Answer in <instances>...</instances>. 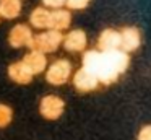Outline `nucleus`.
Segmentation results:
<instances>
[{"label": "nucleus", "mask_w": 151, "mask_h": 140, "mask_svg": "<svg viewBox=\"0 0 151 140\" xmlns=\"http://www.w3.org/2000/svg\"><path fill=\"white\" fill-rule=\"evenodd\" d=\"M83 68L91 72L96 77L99 83H114L122 73L128 68L130 64V57L127 52L115 49V51H86L83 54Z\"/></svg>", "instance_id": "nucleus-1"}, {"label": "nucleus", "mask_w": 151, "mask_h": 140, "mask_svg": "<svg viewBox=\"0 0 151 140\" xmlns=\"http://www.w3.org/2000/svg\"><path fill=\"white\" fill-rule=\"evenodd\" d=\"M62 39H63V34L60 31L47 29V31L39 33V34H33L28 47L31 51L41 52V54L46 55V54H50V52H55L62 44Z\"/></svg>", "instance_id": "nucleus-2"}, {"label": "nucleus", "mask_w": 151, "mask_h": 140, "mask_svg": "<svg viewBox=\"0 0 151 140\" xmlns=\"http://www.w3.org/2000/svg\"><path fill=\"white\" fill-rule=\"evenodd\" d=\"M72 75V64L67 59H59L47 67L46 80L50 85H63Z\"/></svg>", "instance_id": "nucleus-3"}, {"label": "nucleus", "mask_w": 151, "mask_h": 140, "mask_svg": "<svg viewBox=\"0 0 151 140\" xmlns=\"http://www.w3.org/2000/svg\"><path fill=\"white\" fill-rule=\"evenodd\" d=\"M63 107H65V103H63L59 96L49 94V96H44L42 99H41L39 112L42 114V117L54 120V119H59V117L62 116Z\"/></svg>", "instance_id": "nucleus-4"}, {"label": "nucleus", "mask_w": 151, "mask_h": 140, "mask_svg": "<svg viewBox=\"0 0 151 140\" xmlns=\"http://www.w3.org/2000/svg\"><path fill=\"white\" fill-rule=\"evenodd\" d=\"M119 36H120V51L127 52V54L137 51L141 44V33L135 26L122 28L119 31Z\"/></svg>", "instance_id": "nucleus-5"}, {"label": "nucleus", "mask_w": 151, "mask_h": 140, "mask_svg": "<svg viewBox=\"0 0 151 140\" xmlns=\"http://www.w3.org/2000/svg\"><path fill=\"white\" fill-rule=\"evenodd\" d=\"M31 38H33V31L28 25H15L10 29V34H8V44L15 49L24 47V46H29Z\"/></svg>", "instance_id": "nucleus-6"}, {"label": "nucleus", "mask_w": 151, "mask_h": 140, "mask_svg": "<svg viewBox=\"0 0 151 140\" xmlns=\"http://www.w3.org/2000/svg\"><path fill=\"white\" fill-rule=\"evenodd\" d=\"M73 85H75V88L78 91H81V93H88V91H93L98 88L99 81L96 80V77L91 73V72H88L86 68H80V70L75 72V75H73Z\"/></svg>", "instance_id": "nucleus-7"}, {"label": "nucleus", "mask_w": 151, "mask_h": 140, "mask_svg": "<svg viewBox=\"0 0 151 140\" xmlns=\"http://www.w3.org/2000/svg\"><path fill=\"white\" fill-rule=\"evenodd\" d=\"M62 46L68 52H81L86 47V34L81 29H73L67 33L62 39Z\"/></svg>", "instance_id": "nucleus-8"}, {"label": "nucleus", "mask_w": 151, "mask_h": 140, "mask_svg": "<svg viewBox=\"0 0 151 140\" xmlns=\"http://www.w3.org/2000/svg\"><path fill=\"white\" fill-rule=\"evenodd\" d=\"M24 64V67L29 70L31 75H39L42 73L44 70H46L47 67V59L44 54H41V52H36V51H29L26 55L23 57V60H21Z\"/></svg>", "instance_id": "nucleus-9"}, {"label": "nucleus", "mask_w": 151, "mask_h": 140, "mask_svg": "<svg viewBox=\"0 0 151 140\" xmlns=\"http://www.w3.org/2000/svg\"><path fill=\"white\" fill-rule=\"evenodd\" d=\"M98 49L102 52L120 49V36H119L117 29H112V28L104 29L98 38Z\"/></svg>", "instance_id": "nucleus-10"}, {"label": "nucleus", "mask_w": 151, "mask_h": 140, "mask_svg": "<svg viewBox=\"0 0 151 140\" xmlns=\"http://www.w3.org/2000/svg\"><path fill=\"white\" fill-rule=\"evenodd\" d=\"M72 23V15L70 10L65 8H57L50 12V20H49V29H55V31L62 33L63 29H67Z\"/></svg>", "instance_id": "nucleus-11"}, {"label": "nucleus", "mask_w": 151, "mask_h": 140, "mask_svg": "<svg viewBox=\"0 0 151 140\" xmlns=\"http://www.w3.org/2000/svg\"><path fill=\"white\" fill-rule=\"evenodd\" d=\"M8 75H10L12 80L20 83V85H28L33 80V75L29 73V70L24 67V64L21 60L13 62V64L8 67Z\"/></svg>", "instance_id": "nucleus-12"}, {"label": "nucleus", "mask_w": 151, "mask_h": 140, "mask_svg": "<svg viewBox=\"0 0 151 140\" xmlns=\"http://www.w3.org/2000/svg\"><path fill=\"white\" fill-rule=\"evenodd\" d=\"M49 20H50V10L44 7H37L29 13V23L36 29H47L49 28Z\"/></svg>", "instance_id": "nucleus-13"}, {"label": "nucleus", "mask_w": 151, "mask_h": 140, "mask_svg": "<svg viewBox=\"0 0 151 140\" xmlns=\"http://www.w3.org/2000/svg\"><path fill=\"white\" fill-rule=\"evenodd\" d=\"M21 13V0H0V18L15 20Z\"/></svg>", "instance_id": "nucleus-14"}, {"label": "nucleus", "mask_w": 151, "mask_h": 140, "mask_svg": "<svg viewBox=\"0 0 151 140\" xmlns=\"http://www.w3.org/2000/svg\"><path fill=\"white\" fill-rule=\"evenodd\" d=\"M12 109L7 104H0V127H5L12 122Z\"/></svg>", "instance_id": "nucleus-15"}, {"label": "nucleus", "mask_w": 151, "mask_h": 140, "mask_svg": "<svg viewBox=\"0 0 151 140\" xmlns=\"http://www.w3.org/2000/svg\"><path fill=\"white\" fill-rule=\"evenodd\" d=\"M89 2L91 0H65V5L68 7V10L78 12V10H85L89 5Z\"/></svg>", "instance_id": "nucleus-16"}, {"label": "nucleus", "mask_w": 151, "mask_h": 140, "mask_svg": "<svg viewBox=\"0 0 151 140\" xmlns=\"http://www.w3.org/2000/svg\"><path fill=\"white\" fill-rule=\"evenodd\" d=\"M42 5L44 8H52V10H57V8H62L65 5V0H42Z\"/></svg>", "instance_id": "nucleus-17"}, {"label": "nucleus", "mask_w": 151, "mask_h": 140, "mask_svg": "<svg viewBox=\"0 0 151 140\" xmlns=\"http://www.w3.org/2000/svg\"><path fill=\"white\" fill-rule=\"evenodd\" d=\"M138 140H151V127L145 125L138 133Z\"/></svg>", "instance_id": "nucleus-18"}, {"label": "nucleus", "mask_w": 151, "mask_h": 140, "mask_svg": "<svg viewBox=\"0 0 151 140\" xmlns=\"http://www.w3.org/2000/svg\"><path fill=\"white\" fill-rule=\"evenodd\" d=\"M0 21H2V18H0Z\"/></svg>", "instance_id": "nucleus-19"}]
</instances>
